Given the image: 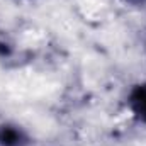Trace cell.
<instances>
[{
	"instance_id": "2",
	"label": "cell",
	"mask_w": 146,
	"mask_h": 146,
	"mask_svg": "<svg viewBox=\"0 0 146 146\" xmlns=\"http://www.w3.org/2000/svg\"><path fill=\"white\" fill-rule=\"evenodd\" d=\"M29 136L17 124H0V146H27Z\"/></svg>"
},
{
	"instance_id": "1",
	"label": "cell",
	"mask_w": 146,
	"mask_h": 146,
	"mask_svg": "<svg viewBox=\"0 0 146 146\" xmlns=\"http://www.w3.org/2000/svg\"><path fill=\"white\" fill-rule=\"evenodd\" d=\"M127 107L139 122L146 124V82L138 83L131 88L127 95Z\"/></svg>"
},
{
	"instance_id": "3",
	"label": "cell",
	"mask_w": 146,
	"mask_h": 146,
	"mask_svg": "<svg viewBox=\"0 0 146 146\" xmlns=\"http://www.w3.org/2000/svg\"><path fill=\"white\" fill-rule=\"evenodd\" d=\"M126 3H131V5H143L146 3V0H124Z\"/></svg>"
},
{
	"instance_id": "4",
	"label": "cell",
	"mask_w": 146,
	"mask_h": 146,
	"mask_svg": "<svg viewBox=\"0 0 146 146\" xmlns=\"http://www.w3.org/2000/svg\"><path fill=\"white\" fill-rule=\"evenodd\" d=\"M29 2H33V0H29Z\"/></svg>"
}]
</instances>
